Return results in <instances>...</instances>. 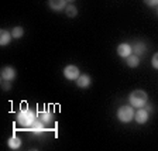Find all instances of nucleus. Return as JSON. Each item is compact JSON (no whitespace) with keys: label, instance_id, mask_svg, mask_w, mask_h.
<instances>
[{"label":"nucleus","instance_id":"obj_20","mask_svg":"<svg viewBox=\"0 0 158 151\" xmlns=\"http://www.w3.org/2000/svg\"><path fill=\"white\" fill-rule=\"evenodd\" d=\"M151 64H152V68L158 69V52L154 54V57H152V59H151Z\"/></svg>","mask_w":158,"mask_h":151},{"label":"nucleus","instance_id":"obj_17","mask_svg":"<svg viewBox=\"0 0 158 151\" xmlns=\"http://www.w3.org/2000/svg\"><path fill=\"white\" fill-rule=\"evenodd\" d=\"M11 36H13V38H16V40L21 38V37L24 36V28L21 26L13 27V30H11Z\"/></svg>","mask_w":158,"mask_h":151},{"label":"nucleus","instance_id":"obj_8","mask_svg":"<svg viewBox=\"0 0 158 151\" xmlns=\"http://www.w3.org/2000/svg\"><path fill=\"white\" fill-rule=\"evenodd\" d=\"M148 117H150V113H148L144 107H140L137 112H135V115H134L135 122H137L138 124H144V123H147Z\"/></svg>","mask_w":158,"mask_h":151},{"label":"nucleus","instance_id":"obj_1","mask_svg":"<svg viewBox=\"0 0 158 151\" xmlns=\"http://www.w3.org/2000/svg\"><path fill=\"white\" fill-rule=\"evenodd\" d=\"M37 117H38V116L35 115V112H34V110L24 107V109H21V110L17 113L16 120H17V124H20L21 127L30 128L31 126L34 124V122L37 120Z\"/></svg>","mask_w":158,"mask_h":151},{"label":"nucleus","instance_id":"obj_22","mask_svg":"<svg viewBox=\"0 0 158 151\" xmlns=\"http://www.w3.org/2000/svg\"><path fill=\"white\" fill-rule=\"evenodd\" d=\"M66 2H68V3H73V2H75V0H66Z\"/></svg>","mask_w":158,"mask_h":151},{"label":"nucleus","instance_id":"obj_12","mask_svg":"<svg viewBox=\"0 0 158 151\" xmlns=\"http://www.w3.org/2000/svg\"><path fill=\"white\" fill-rule=\"evenodd\" d=\"M38 119L45 126H48V124H51V123L54 122V115H52V112H51V110H44V112H40Z\"/></svg>","mask_w":158,"mask_h":151},{"label":"nucleus","instance_id":"obj_21","mask_svg":"<svg viewBox=\"0 0 158 151\" xmlns=\"http://www.w3.org/2000/svg\"><path fill=\"white\" fill-rule=\"evenodd\" d=\"M144 109H145V110H147L148 113H152V112H154V107H152V105H151V103H150V102H147V103H145Z\"/></svg>","mask_w":158,"mask_h":151},{"label":"nucleus","instance_id":"obj_4","mask_svg":"<svg viewBox=\"0 0 158 151\" xmlns=\"http://www.w3.org/2000/svg\"><path fill=\"white\" fill-rule=\"evenodd\" d=\"M81 75V71L76 65H66L64 68V76H65L68 81H76Z\"/></svg>","mask_w":158,"mask_h":151},{"label":"nucleus","instance_id":"obj_15","mask_svg":"<svg viewBox=\"0 0 158 151\" xmlns=\"http://www.w3.org/2000/svg\"><path fill=\"white\" fill-rule=\"evenodd\" d=\"M126 64H127L128 68H137L140 65V57H137L135 54H131L126 58Z\"/></svg>","mask_w":158,"mask_h":151},{"label":"nucleus","instance_id":"obj_9","mask_svg":"<svg viewBox=\"0 0 158 151\" xmlns=\"http://www.w3.org/2000/svg\"><path fill=\"white\" fill-rule=\"evenodd\" d=\"M131 48H133V52H134L137 57H143L145 52H147L148 47H147V44L143 43V41H135V43L131 45Z\"/></svg>","mask_w":158,"mask_h":151},{"label":"nucleus","instance_id":"obj_16","mask_svg":"<svg viewBox=\"0 0 158 151\" xmlns=\"http://www.w3.org/2000/svg\"><path fill=\"white\" fill-rule=\"evenodd\" d=\"M65 14L66 17H69V19H73V17L78 16V7L73 6L72 3H68L65 7Z\"/></svg>","mask_w":158,"mask_h":151},{"label":"nucleus","instance_id":"obj_5","mask_svg":"<svg viewBox=\"0 0 158 151\" xmlns=\"http://www.w3.org/2000/svg\"><path fill=\"white\" fill-rule=\"evenodd\" d=\"M0 75H2V79H4V81H11V82H13L17 76V71L13 65H4L3 68H2Z\"/></svg>","mask_w":158,"mask_h":151},{"label":"nucleus","instance_id":"obj_13","mask_svg":"<svg viewBox=\"0 0 158 151\" xmlns=\"http://www.w3.org/2000/svg\"><path fill=\"white\" fill-rule=\"evenodd\" d=\"M7 147H9L10 150H19V148L21 147V138L17 137L16 134H13L7 140Z\"/></svg>","mask_w":158,"mask_h":151},{"label":"nucleus","instance_id":"obj_11","mask_svg":"<svg viewBox=\"0 0 158 151\" xmlns=\"http://www.w3.org/2000/svg\"><path fill=\"white\" fill-rule=\"evenodd\" d=\"M11 38H13V36H11V31H9V30H0V45L2 47H6L10 44V41H11Z\"/></svg>","mask_w":158,"mask_h":151},{"label":"nucleus","instance_id":"obj_19","mask_svg":"<svg viewBox=\"0 0 158 151\" xmlns=\"http://www.w3.org/2000/svg\"><path fill=\"white\" fill-rule=\"evenodd\" d=\"M143 3L148 7H157L158 6V0H143Z\"/></svg>","mask_w":158,"mask_h":151},{"label":"nucleus","instance_id":"obj_3","mask_svg":"<svg viewBox=\"0 0 158 151\" xmlns=\"http://www.w3.org/2000/svg\"><path fill=\"white\" fill-rule=\"evenodd\" d=\"M117 119L120 120L122 123H130L134 119V107L131 105H123L117 109Z\"/></svg>","mask_w":158,"mask_h":151},{"label":"nucleus","instance_id":"obj_10","mask_svg":"<svg viewBox=\"0 0 158 151\" xmlns=\"http://www.w3.org/2000/svg\"><path fill=\"white\" fill-rule=\"evenodd\" d=\"M66 0H48V7L54 11H61V10H65L66 7Z\"/></svg>","mask_w":158,"mask_h":151},{"label":"nucleus","instance_id":"obj_6","mask_svg":"<svg viewBox=\"0 0 158 151\" xmlns=\"http://www.w3.org/2000/svg\"><path fill=\"white\" fill-rule=\"evenodd\" d=\"M76 86L81 89H86L89 86L92 85V78L88 75V73H82V75H79V78L75 81Z\"/></svg>","mask_w":158,"mask_h":151},{"label":"nucleus","instance_id":"obj_23","mask_svg":"<svg viewBox=\"0 0 158 151\" xmlns=\"http://www.w3.org/2000/svg\"><path fill=\"white\" fill-rule=\"evenodd\" d=\"M157 14H158V6H157Z\"/></svg>","mask_w":158,"mask_h":151},{"label":"nucleus","instance_id":"obj_7","mask_svg":"<svg viewBox=\"0 0 158 151\" xmlns=\"http://www.w3.org/2000/svg\"><path fill=\"white\" fill-rule=\"evenodd\" d=\"M133 52V48L130 44L127 43H122V44H118L117 45V55L118 57H122V58H127L128 55H131Z\"/></svg>","mask_w":158,"mask_h":151},{"label":"nucleus","instance_id":"obj_14","mask_svg":"<svg viewBox=\"0 0 158 151\" xmlns=\"http://www.w3.org/2000/svg\"><path fill=\"white\" fill-rule=\"evenodd\" d=\"M30 130H31L33 133H35V134H40V133H44V132H45V130H47V126L44 124V123L41 122L38 117H37V120L34 122V124L30 127Z\"/></svg>","mask_w":158,"mask_h":151},{"label":"nucleus","instance_id":"obj_18","mask_svg":"<svg viewBox=\"0 0 158 151\" xmlns=\"http://www.w3.org/2000/svg\"><path fill=\"white\" fill-rule=\"evenodd\" d=\"M10 89H11V81H4V79H2V90L9 92Z\"/></svg>","mask_w":158,"mask_h":151},{"label":"nucleus","instance_id":"obj_2","mask_svg":"<svg viewBox=\"0 0 158 151\" xmlns=\"http://www.w3.org/2000/svg\"><path fill=\"white\" fill-rule=\"evenodd\" d=\"M128 102H130V105L133 107H137V109L144 107L145 103L148 102V95L143 89H135V90H133L128 95Z\"/></svg>","mask_w":158,"mask_h":151}]
</instances>
